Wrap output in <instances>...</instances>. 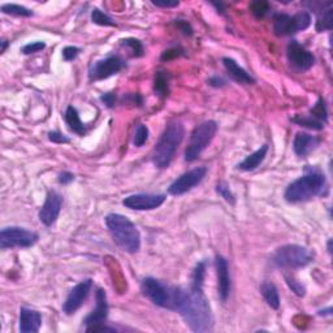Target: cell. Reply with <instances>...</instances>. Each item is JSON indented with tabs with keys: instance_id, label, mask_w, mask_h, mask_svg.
I'll list each match as a JSON object with an SVG mask.
<instances>
[{
	"instance_id": "cell-1",
	"label": "cell",
	"mask_w": 333,
	"mask_h": 333,
	"mask_svg": "<svg viewBox=\"0 0 333 333\" xmlns=\"http://www.w3.org/2000/svg\"><path fill=\"white\" fill-rule=\"evenodd\" d=\"M175 311H177L193 332H210L213 328L211 306L202 289L178 288Z\"/></svg>"
},
{
	"instance_id": "cell-2",
	"label": "cell",
	"mask_w": 333,
	"mask_h": 333,
	"mask_svg": "<svg viewBox=\"0 0 333 333\" xmlns=\"http://www.w3.org/2000/svg\"><path fill=\"white\" fill-rule=\"evenodd\" d=\"M325 189L327 180L322 171L316 167L307 165L304 170V175L287 187L284 198L289 203H299L320 196Z\"/></svg>"
},
{
	"instance_id": "cell-3",
	"label": "cell",
	"mask_w": 333,
	"mask_h": 333,
	"mask_svg": "<svg viewBox=\"0 0 333 333\" xmlns=\"http://www.w3.org/2000/svg\"><path fill=\"white\" fill-rule=\"evenodd\" d=\"M185 135V128L181 121H171L161 133L155 149L152 151V163L159 170L168 168L173 160L178 146L181 145Z\"/></svg>"
},
{
	"instance_id": "cell-4",
	"label": "cell",
	"mask_w": 333,
	"mask_h": 333,
	"mask_svg": "<svg viewBox=\"0 0 333 333\" xmlns=\"http://www.w3.org/2000/svg\"><path fill=\"white\" fill-rule=\"evenodd\" d=\"M106 225L112 235L113 241L127 253H137L141 249V234L127 216L120 213H108Z\"/></svg>"
},
{
	"instance_id": "cell-5",
	"label": "cell",
	"mask_w": 333,
	"mask_h": 333,
	"mask_svg": "<svg viewBox=\"0 0 333 333\" xmlns=\"http://www.w3.org/2000/svg\"><path fill=\"white\" fill-rule=\"evenodd\" d=\"M142 293L159 307L175 311L178 288L170 287L154 277H146L142 280Z\"/></svg>"
},
{
	"instance_id": "cell-6",
	"label": "cell",
	"mask_w": 333,
	"mask_h": 333,
	"mask_svg": "<svg viewBox=\"0 0 333 333\" xmlns=\"http://www.w3.org/2000/svg\"><path fill=\"white\" fill-rule=\"evenodd\" d=\"M313 260V254L299 245H285L276 250L272 263L282 270H297L306 267Z\"/></svg>"
},
{
	"instance_id": "cell-7",
	"label": "cell",
	"mask_w": 333,
	"mask_h": 333,
	"mask_svg": "<svg viewBox=\"0 0 333 333\" xmlns=\"http://www.w3.org/2000/svg\"><path fill=\"white\" fill-rule=\"evenodd\" d=\"M218 132V124L213 120H208L202 123L196 128L190 135L189 145L185 150V160L192 163L199 158L203 150L206 149L215 137Z\"/></svg>"
},
{
	"instance_id": "cell-8",
	"label": "cell",
	"mask_w": 333,
	"mask_h": 333,
	"mask_svg": "<svg viewBox=\"0 0 333 333\" xmlns=\"http://www.w3.org/2000/svg\"><path fill=\"white\" fill-rule=\"evenodd\" d=\"M311 25V16L308 12L301 11L294 16L287 13H277L273 17V32L279 37L292 35L306 30Z\"/></svg>"
},
{
	"instance_id": "cell-9",
	"label": "cell",
	"mask_w": 333,
	"mask_h": 333,
	"mask_svg": "<svg viewBox=\"0 0 333 333\" xmlns=\"http://www.w3.org/2000/svg\"><path fill=\"white\" fill-rule=\"evenodd\" d=\"M38 234L20 227H8L0 232V249H26L37 244Z\"/></svg>"
},
{
	"instance_id": "cell-10",
	"label": "cell",
	"mask_w": 333,
	"mask_h": 333,
	"mask_svg": "<svg viewBox=\"0 0 333 333\" xmlns=\"http://www.w3.org/2000/svg\"><path fill=\"white\" fill-rule=\"evenodd\" d=\"M207 175V168L206 167H197L194 170H190L189 172L184 173L178 178H176L175 181L171 184L168 193L171 196H182L185 193H187L189 190H192L193 187H196L197 185H199L202 182L204 177Z\"/></svg>"
},
{
	"instance_id": "cell-11",
	"label": "cell",
	"mask_w": 333,
	"mask_h": 333,
	"mask_svg": "<svg viewBox=\"0 0 333 333\" xmlns=\"http://www.w3.org/2000/svg\"><path fill=\"white\" fill-rule=\"evenodd\" d=\"M125 68V61L120 56H108L106 59L95 61L89 70L90 81H101L117 75L120 70Z\"/></svg>"
},
{
	"instance_id": "cell-12",
	"label": "cell",
	"mask_w": 333,
	"mask_h": 333,
	"mask_svg": "<svg viewBox=\"0 0 333 333\" xmlns=\"http://www.w3.org/2000/svg\"><path fill=\"white\" fill-rule=\"evenodd\" d=\"M287 56L290 66L297 72H306L314 65V61H315L314 55L307 49H304L302 44H299L297 40L289 42L287 47Z\"/></svg>"
},
{
	"instance_id": "cell-13",
	"label": "cell",
	"mask_w": 333,
	"mask_h": 333,
	"mask_svg": "<svg viewBox=\"0 0 333 333\" xmlns=\"http://www.w3.org/2000/svg\"><path fill=\"white\" fill-rule=\"evenodd\" d=\"M165 199L164 194H133L124 199L123 204L129 210L151 211L160 207Z\"/></svg>"
},
{
	"instance_id": "cell-14",
	"label": "cell",
	"mask_w": 333,
	"mask_h": 333,
	"mask_svg": "<svg viewBox=\"0 0 333 333\" xmlns=\"http://www.w3.org/2000/svg\"><path fill=\"white\" fill-rule=\"evenodd\" d=\"M92 287V280L86 279L81 281L80 284L76 285L70 292H69L68 297H66L65 302L63 304V311L66 315H72L78 308L83 304V302L86 301L87 296L90 294V290Z\"/></svg>"
},
{
	"instance_id": "cell-15",
	"label": "cell",
	"mask_w": 333,
	"mask_h": 333,
	"mask_svg": "<svg viewBox=\"0 0 333 333\" xmlns=\"http://www.w3.org/2000/svg\"><path fill=\"white\" fill-rule=\"evenodd\" d=\"M61 206H63V197L58 192L51 190L47 193L46 201L39 211L40 223L46 227H51L52 224H55L61 211Z\"/></svg>"
},
{
	"instance_id": "cell-16",
	"label": "cell",
	"mask_w": 333,
	"mask_h": 333,
	"mask_svg": "<svg viewBox=\"0 0 333 333\" xmlns=\"http://www.w3.org/2000/svg\"><path fill=\"white\" fill-rule=\"evenodd\" d=\"M95 299H97V306L83 320V324L86 325V330L90 328L98 327V325H103L108 316V302H107L106 290L99 288L95 294Z\"/></svg>"
},
{
	"instance_id": "cell-17",
	"label": "cell",
	"mask_w": 333,
	"mask_h": 333,
	"mask_svg": "<svg viewBox=\"0 0 333 333\" xmlns=\"http://www.w3.org/2000/svg\"><path fill=\"white\" fill-rule=\"evenodd\" d=\"M216 275H218V290L219 297L223 302H225L229 297L230 293V275H229V266L228 260L224 256L218 255L215 259Z\"/></svg>"
},
{
	"instance_id": "cell-18",
	"label": "cell",
	"mask_w": 333,
	"mask_h": 333,
	"mask_svg": "<svg viewBox=\"0 0 333 333\" xmlns=\"http://www.w3.org/2000/svg\"><path fill=\"white\" fill-rule=\"evenodd\" d=\"M320 144V139L318 137L313 134H308V133L299 132L297 133L296 137H294L293 142V150L296 152V155L301 156V158H304L307 156L310 152H313L316 147Z\"/></svg>"
},
{
	"instance_id": "cell-19",
	"label": "cell",
	"mask_w": 333,
	"mask_h": 333,
	"mask_svg": "<svg viewBox=\"0 0 333 333\" xmlns=\"http://www.w3.org/2000/svg\"><path fill=\"white\" fill-rule=\"evenodd\" d=\"M42 325V315L38 311L28 307L20 308V329L21 333H37Z\"/></svg>"
},
{
	"instance_id": "cell-20",
	"label": "cell",
	"mask_w": 333,
	"mask_h": 333,
	"mask_svg": "<svg viewBox=\"0 0 333 333\" xmlns=\"http://www.w3.org/2000/svg\"><path fill=\"white\" fill-rule=\"evenodd\" d=\"M223 63H224L228 75L233 81L241 83V85H254L255 83V78L250 76V73H247L242 66H240L235 60L230 58H224Z\"/></svg>"
},
{
	"instance_id": "cell-21",
	"label": "cell",
	"mask_w": 333,
	"mask_h": 333,
	"mask_svg": "<svg viewBox=\"0 0 333 333\" xmlns=\"http://www.w3.org/2000/svg\"><path fill=\"white\" fill-rule=\"evenodd\" d=\"M267 152H268V145H263L260 149H258L256 151H254L253 154L247 155L246 158H245L244 160L237 165V168L241 171H245V172H250V171L256 170V168H258V167L260 165V164L263 163V160L266 159Z\"/></svg>"
},
{
	"instance_id": "cell-22",
	"label": "cell",
	"mask_w": 333,
	"mask_h": 333,
	"mask_svg": "<svg viewBox=\"0 0 333 333\" xmlns=\"http://www.w3.org/2000/svg\"><path fill=\"white\" fill-rule=\"evenodd\" d=\"M64 118H65V123L69 127V129L73 130L76 134L78 135L86 134V127H85V124L81 121L80 113H78V111L75 108V107L69 106L68 108H66Z\"/></svg>"
},
{
	"instance_id": "cell-23",
	"label": "cell",
	"mask_w": 333,
	"mask_h": 333,
	"mask_svg": "<svg viewBox=\"0 0 333 333\" xmlns=\"http://www.w3.org/2000/svg\"><path fill=\"white\" fill-rule=\"evenodd\" d=\"M260 293L270 307H272L273 310H277V308L280 307L279 292H277V288L275 287V284H273V282H271V281L261 282Z\"/></svg>"
},
{
	"instance_id": "cell-24",
	"label": "cell",
	"mask_w": 333,
	"mask_h": 333,
	"mask_svg": "<svg viewBox=\"0 0 333 333\" xmlns=\"http://www.w3.org/2000/svg\"><path fill=\"white\" fill-rule=\"evenodd\" d=\"M2 12L4 15L16 16V17H32L34 15V12L32 9L20 6V4H3Z\"/></svg>"
},
{
	"instance_id": "cell-25",
	"label": "cell",
	"mask_w": 333,
	"mask_h": 333,
	"mask_svg": "<svg viewBox=\"0 0 333 333\" xmlns=\"http://www.w3.org/2000/svg\"><path fill=\"white\" fill-rule=\"evenodd\" d=\"M318 15V21H316V32L322 33L325 30H332V7L324 9V11L316 13Z\"/></svg>"
},
{
	"instance_id": "cell-26",
	"label": "cell",
	"mask_w": 333,
	"mask_h": 333,
	"mask_svg": "<svg viewBox=\"0 0 333 333\" xmlns=\"http://www.w3.org/2000/svg\"><path fill=\"white\" fill-rule=\"evenodd\" d=\"M154 90L158 95L165 97L170 92V78L165 72L156 73L155 81H154Z\"/></svg>"
},
{
	"instance_id": "cell-27",
	"label": "cell",
	"mask_w": 333,
	"mask_h": 333,
	"mask_svg": "<svg viewBox=\"0 0 333 333\" xmlns=\"http://www.w3.org/2000/svg\"><path fill=\"white\" fill-rule=\"evenodd\" d=\"M292 121L296 124H298L299 127H306L308 129H314V130H322L324 128V124L322 121L316 120L314 118L313 116H301L297 115L296 117L292 118Z\"/></svg>"
},
{
	"instance_id": "cell-28",
	"label": "cell",
	"mask_w": 333,
	"mask_h": 333,
	"mask_svg": "<svg viewBox=\"0 0 333 333\" xmlns=\"http://www.w3.org/2000/svg\"><path fill=\"white\" fill-rule=\"evenodd\" d=\"M204 273H206V263L204 261H199L198 265L196 266L194 271L192 275V288L196 289H202L203 287V280H204Z\"/></svg>"
},
{
	"instance_id": "cell-29",
	"label": "cell",
	"mask_w": 333,
	"mask_h": 333,
	"mask_svg": "<svg viewBox=\"0 0 333 333\" xmlns=\"http://www.w3.org/2000/svg\"><path fill=\"white\" fill-rule=\"evenodd\" d=\"M310 116H313L316 120L322 121L323 124L327 123L328 120V112H327V106H325V102L323 98H319L318 103L310 109Z\"/></svg>"
},
{
	"instance_id": "cell-30",
	"label": "cell",
	"mask_w": 333,
	"mask_h": 333,
	"mask_svg": "<svg viewBox=\"0 0 333 333\" xmlns=\"http://www.w3.org/2000/svg\"><path fill=\"white\" fill-rule=\"evenodd\" d=\"M121 46L129 50L132 52V56H134V58H141L144 55V44L138 39H134V38L123 39L121 40Z\"/></svg>"
},
{
	"instance_id": "cell-31",
	"label": "cell",
	"mask_w": 333,
	"mask_h": 333,
	"mask_svg": "<svg viewBox=\"0 0 333 333\" xmlns=\"http://www.w3.org/2000/svg\"><path fill=\"white\" fill-rule=\"evenodd\" d=\"M270 3L265 0H256L250 4V11L256 18H263L270 12Z\"/></svg>"
},
{
	"instance_id": "cell-32",
	"label": "cell",
	"mask_w": 333,
	"mask_h": 333,
	"mask_svg": "<svg viewBox=\"0 0 333 333\" xmlns=\"http://www.w3.org/2000/svg\"><path fill=\"white\" fill-rule=\"evenodd\" d=\"M91 21L97 25L101 26H116V22L109 17L108 15H106L104 12H102L101 9L94 8L91 12Z\"/></svg>"
},
{
	"instance_id": "cell-33",
	"label": "cell",
	"mask_w": 333,
	"mask_h": 333,
	"mask_svg": "<svg viewBox=\"0 0 333 333\" xmlns=\"http://www.w3.org/2000/svg\"><path fill=\"white\" fill-rule=\"evenodd\" d=\"M149 139V128L144 124H139L137 128H135L134 138H133V144L134 146L141 147L146 144V141Z\"/></svg>"
},
{
	"instance_id": "cell-34",
	"label": "cell",
	"mask_w": 333,
	"mask_h": 333,
	"mask_svg": "<svg viewBox=\"0 0 333 333\" xmlns=\"http://www.w3.org/2000/svg\"><path fill=\"white\" fill-rule=\"evenodd\" d=\"M284 277H285V281H287L288 287L292 289V292H293L296 296L304 297V294H306V288H304V285L302 284V282H299L296 277L287 275V273L284 275Z\"/></svg>"
},
{
	"instance_id": "cell-35",
	"label": "cell",
	"mask_w": 333,
	"mask_h": 333,
	"mask_svg": "<svg viewBox=\"0 0 333 333\" xmlns=\"http://www.w3.org/2000/svg\"><path fill=\"white\" fill-rule=\"evenodd\" d=\"M216 193H218L219 196L224 199L225 202H228V203H230V204H234V202H235L234 196H233V193L230 192L229 186H228L227 184H224V182H220V184L216 185Z\"/></svg>"
},
{
	"instance_id": "cell-36",
	"label": "cell",
	"mask_w": 333,
	"mask_h": 333,
	"mask_svg": "<svg viewBox=\"0 0 333 333\" xmlns=\"http://www.w3.org/2000/svg\"><path fill=\"white\" fill-rule=\"evenodd\" d=\"M46 49V43L44 42H40V40H37V42H32V43H28L21 49V52L23 55H30L35 54V52H39L42 50Z\"/></svg>"
},
{
	"instance_id": "cell-37",
	"label": "cell",
	"mask_w": 333,
	"mask_h": 333,
	"mask_svg": "<svg viewBox=\"0 0 333 333\" xmlns=\"http://www.w3.org/2000/svg\"><path fill=\"white\" fill-rule=\"evenodd\" d=\"M81 49L76 46H66L63 49V59L65 61H73L78 55H80Z\"/></svg>"
},
{
	"instance_id": "cell-38",
	"label": "cell",
	"mask_w": 333,
	"mask_h": 333,
	"mask_svg": "<svg viewBox=\"0 0 333 333\" xmlns=\"http://www.w3.org/2000/svg\"><path fill=\"white\" fill-rule=\"evenodd\" d=\"M182 55H184V50L175 47V49H170L167 50V51H164L163 55H161V60L163 61L172 60V59L180 58V56H182Z\"/></svg>"
},
{
	"instance_id": "cell-39",
	"label": "cell",
	"mask_w": 333,
	"mask_h": 333,
	"mask_svg": "<svg viewBox=\"0 0 333 333\" xmlns=\"http://www.w3.org/2000/svg\"><path fill=\"white\" fill-rule=\"evenodd\" d=\"M49 139L51 142H54V144H68V142H70V139L66 135L61 134L59 132H50Z\"/></svg>"
},
{
	"instance_id": "cell-40",
	"label": "cell",
	"mask_w": 333,
	"mask_h": 333,
	"mask_svg": "<svg viewBox=\"0 0 333 333\" xmlns=\"http://www.w3.org/2000/svg\"><path fill=\"white\" fill-rule=\"evenodd\" d=\"M176 26H177L178 29L181 30L185 35H192L193 34V28L187 21L185 20H177L176 21Z\"/></svg>"
},
{
	"instance_id": "cell-41",
	"label": "cell",
	"mask_w": 333,
	"mask_h": 333,
	"mask_svg": "<svg viewBox=\"0 0 333 333\" xmlns=\"http://www.w3.org/2000/svg\"><path fill=\"white\" fill-rule=\"evenodd\" d=\"M101 101L103 102L108 108H111V107L115 106L116 103V95L112 94V92H107V94L101 95Z\"/></svg>"
},
{
	"instance_id": "cell-42",
	"label": "cell",
	"mask_w": 333,
	"mask_h": 333,
	"mask_svg": "<svg viewBox=\"0 0 333 333\" xmlns=\"http://www.w3.org/2000/svg\"><path fill=\"white\" fill-rule=\"evenodd\" d=\"M207 82L212 87H224L225 85H227V81L223 77H220V76H212Z\"/></svg>"
},
{
	"instance_id": "cell-43",
	"label": "cell",
	"mask_w": 333,
	"mask_h": 333,
	"mask_svg": "<svg viewBox=\"0 0 333 333\" xmlns=\"http://www.w3.org/2000/svg\"><path fill=\"white\" fill-rule=\"evenodd\" d=\"M73 180H75V175H73V173H70V172H66V171H65V172H61L60 175H59V177H58L59 184H61V185L70 184Z\"/></svg>"
},
{
	"instance_id": "cell-44",
	"label": "cell",
	"mask_w": 333,
	"mask_h": 333,
	"mask_svg": "<svg viewBox=\"0 0 333 333\" xmlns=\"http://www.w3.org/2000/svg\"><path fill=\"white\" fill-rule=\"evenodd\" d=\"M155 7H159V8H175V7H178V2H151Z\"/></svg>"
},
{
	"instance_id": "cell-45",
	"label": "cell",
	"mask_w": 333,
	"mask_h": 333,
	"mask_svg": "<svg viewBox=\"0 0 333 333\" xmlns=\"http://www.w3.org/2000/svg\"><path fill=\"white\" fill-rule=\"evenodd\" d=\"M0 43H2V50H0V51H2V54H4L7 50V47H8L9 42L7 39H2V42H0Z\"/></svg>"
},
{
	"instance_id": "cell-46",
	"label": "cell",
	"mask_w": 333,
	"mask_h": 333,
	"mask_svg": "<svg viewBox=\"0 0 333 333\" xmlns=\"http://www.w3.org/2000/svg\"><path fill=\"white\" fill-rule=\"evenodd\" d=\"M319 315H323V316L332 315V307H328V308H325V310H320L319 311Z\"/></svg>"
},
{
	"instance_id": "cell-47",
	"label": "cell",
	"mask_w": 333,
	"mask_h": 333,
	"mask_svg": "<svg viewBox=\"0 0 333 333\" xmlns=\"http://www.w3.org/2000/svg\"><path fill=\"white\" fill-rule=\"evenodd\" d=\"M328 251H329V254H332V240H328Z\"/></svg>"
}]
</instances>
